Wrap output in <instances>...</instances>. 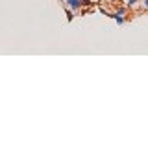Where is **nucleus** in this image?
I'll return each instance as SVG.
<instances>
[{
  "instance_id": "obj_1",
  "label": "nucleus",
  "mask_w": 148,
  "mask_h": 148,
  "mask_svg": "<svg viewBox=\"0 0 148 148\" xmlns=\"http://www.w3.org/2000/svg\"><path fill=\"white\" fill-rule=\"evenodd\" d=\"M65 4H67V8H71L72 11H78V9L82 8V0H65Z\"/></svg>"
},
{
  "instance_id": "obj_2",
  "label": "nucleus",
  "mask_w": 148,
  "mask_h": 148,
  "mask_svg": "<svg viewBox=\"0 0 148 148\" xmlns=\"http://www.w3.org/2000/svg\"><path fill=\"white\" fill-rule=\"evenodd\" d=\"M124 13H126V8H119L117 11H115V13H111V15H119V17H124ZM111 15H109V17H111Z\"/></svg>"
},
{
  "instance_id": "obj_3",
  "label": "nucleus",
  "mask_w": 148,
  "mask_h": 148,
  "mask_svg": "<svg viewBox=\"0 0 148 148\" xmlns=\"http://www.w3.org/2000/svg\"><path fill=\"white\" fill-rule=\"evenodd\" d=\"M141 2V0H128V4H126V8H135L137 4Z\"/></svg>"
},
{
  "instance_id": "obj_4",
  "label": "nucleus",
  "mask_w": 148,
  "mask_h": 148,
  "mask_svg": "<svg viewBox=\"0 0 148 148\" xmlns=\"http://www.w3.org/2000/svg\"><path fill=\"white\" fill-rule=\"evenodd\" d=\"M111 17H113L115 21H117V24H124V21H126L124 17H119V15H111Z\"/></svg>"
},
{
  "instance_id": "obj_5",
  "label": "nucleus",
  "mask_w": 148,
  "mask_h": 148,
  "mask_svg": "<svg viewBox=\"0 0 148 148\" xmlns=\"http://www.w3.org/2000/svg\"><path fill=\"white\" fill-rule=\"evenodd\" d=\"M89 4H91V0H82V8L83 6H89Z\"/></svg>"
},
{
  "instance_id": "obj_6",
  "label": "nucleus",
  "mask_w": 148,
  "mask_h": 148,
  "mask_svg": "<svg viewBox=\"0 0 148 148\" xmlns=\"http://www.w3.org/2000/svg\"><path fill=\"white\" fill-rule=\"evenodd\" d=\"M143 8H145V9H148V0H143Z\"/></svg>"
}]
</instances>
